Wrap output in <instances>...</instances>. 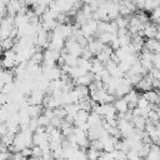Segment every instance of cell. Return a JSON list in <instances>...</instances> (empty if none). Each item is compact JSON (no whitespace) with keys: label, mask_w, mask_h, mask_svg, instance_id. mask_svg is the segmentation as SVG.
I'll return each instance as SVG.
<instances>
[{"label":"cell","mask_w":160,"mask_h":160,"mask_svg":"<svg viewBox=\"0 0 160 160\" xmlns=\"http://www.w3.org/2000/svg\"><path fill=\"white\" fill-rule=\"evenodd\" d=\"M74 82H75V86H78V85L89 86L91 82H94V74H91V72H88V74H85V75L80 76L79 79L74 80Z\"/></svg>","instance_id":"7"},{"label":"cell","mask_w":160,"mask_h":160,"mask_svg":"<svg viewBox=\"0 0 160 160\" xmlns=\"http://www.w3.org/2000/svg\"><path fill=\"white\" fill-rule=\"evenodd\" d=\"M100 80H101L104 84H109V82H110L111 75H110V72H109L106 69H104V70L100 72Z\"/></svg>","instance_id":"17"},{"label":"cell","mask_w":160,"mask_h":160,"mask_svg":"<svg viewBox=\"0 0 160 160\" xmlns=\"http://www.w3.org/2000/svg\"><path fill=\"white\" fill-rule=\"evenodd\" d=\"M112 105H114V108H115L118 114H126L129 111V104H128V101L124 98L116 99Z\"/></svg>","instance_id":"4"},{"label":"cell","mask_w":160,"mask_h":160,"mask_svg":"<svg viewBox=\"0 0 160 160\" xmlns=\"http://www.w3.org/2000/svg\"><path fill=\"white\" fill-rule=\"evenodd\" d=\"M134 4L136 6V10H140V11L145 10V1L144 0H136V1H134Z\"/></svg>","instance_id":"24"},{"label":"cell","mask_w":160,"mask_h":160,"mask_svg":"<svg viewBox=\"0 0 160 160\" xmlns=\"http://www.w3.org/2000/svg\"><path fill=\"white\" fill-rule=\"evenodd\" d=\"M30 61H31L34 65H42V62H44V52L36 51V52L31 56Z\"/></svg>","instance_id":"13"},{"label":"cell","mask_w":160,"mask_h":160,"mask_svg":"<svg viewBox=\"0 0 160 160\" xmlns=\"http://www.w3.org/2000/svg\"><path fill=\"white\" fill-rule=\"evenodd\" d=\"M134 128L136 130H140V131H145V128H146V119L144 116H132V120H131Z\"/></svg>","instance_id":"9"},{"label":"cell","mask_w":160,"mask_h":160,"mask_svg":"<svg viewBox=\"0 0 160 160\" xmlns=\"http://www.w3.org/2000/svg\"><path fill=\"white\" fill-rule=\"evenodd\" d=\"M14 45H15V40L11 39V38L0 40V48H1L2 50H5V51H10V50H12Z\"/></svg>","instance_id":"11"},{"label":"cell","mask_w":160,"mask_h":160,"mask_svg":"<svg viewBox=\"0 0 160 160\" xmlns=\"http://www.w3.org/2000/svg\"><path fill=\"white\" fill-rule=\"evenodd\" d=\"M54 115H55V118H59V119H65L66 118V110H65V108H58V109H55L54 110Z\"/></svg>","instance_id":"18"},{"label":"cell","mask_w":160,"mask_h":160,"mask_svg":"<svg viewBox=\"0 0 160 160\" xmlns=\"http://www.w3.org/2000/svg\"><path fill=\"white\" fill-rule=\"evenodd\" d=\"M136 89H138V90H141V91H144V92L152 90V78H151L149 74L145 75V76H142V79H141V80L139 81V84L136 85Z\"/></svg>","instance_id":"1"},{"label":"cell","mask_w":160,"mask_h":160,"mask_svg":"<svg viewBox=\"0 0 160 160\" xmlns=\"http://www.w3.org/2000/svg\"><path fill=\"white\" fill-rule=\"evenodd\" d=\"M111 154H112L114 160H128L126 154L122 152V151H120V150H115V151H112Z\"/></svg>","instance_id":"19"},{"label":"cell","mask_w":160,"mask_h":160,"mask_svg":"<svg viewBox=\"0 0 160 160\" xmlns=\"http://www.w3.org/2000/svg\"><path fill=\"white\" fill-rule=\"evenodd\" d=\"M38 128H39L38 118H31V119H30V122H29V130H30L31 132H35Z\"/></svg>","instance_id":"21"},{"label":"cell","mask_w":160,"mask_h":160,"mask_svg":"<svg viewBox=\"0 0 160 160\" xmlns=\"http://www.w3.org/2000/svg\"><path fill=\"white\" fill-rule=\"evenodd\" d=\"M89 148L90 149H94V150H96V151H104V144L100 141V140H92V141H90V145H89Z\"/></svg>","instance_id":"15"},{"label":"cell","mask_w":160,"mask_h":160,"mask_svg":"<svg viewBox=\"0 0 160 160\" xmlns=\"http://www.w3.org/2000/svg\"><path fill=\"white\" fill-rule=\"evenodd\" d=\"M41 156H42V150L39 146H32L31 148V158L36 159V160H40Z\"/></svg>","instance_id":"16"},{"label":"cell","mask_w":160,"mask_h":160,"mask_svg":"<svg viewBox=\"0 0 160 160\" xmlns=\"http://www.w3.org/2000/svg\"><path fill=\"white\" fill-rule=\"evenodd\" d=\"M9 160H12V159H11V158H10V159H9Z\"/></svg>","instance_id":"29"},{"label":"cell","mask_w":160,"mask_h":160,"mask_svg":"<svg viewBox=\"0 0 160 160\" xmlns=\"http://www.w3.org/2000/svg\"><path fill=\"white\" fill-rule=\"evenodd\" d=\"M150 19L154 20L155 22H156L158 20H160V6L151 11V14H150Z\"/></svg>","instance_id":"22"},{"label":"cell","mask_w":160,"mask_h":160,"mask_svg":"<svg viewBox=\"0 0 160 160\" xmlns=\"http://www.w3.org/2000/svg\"><path fill=\"white\" fill-rule=\"evenodd\" d=\"M124 99L128 101V104H129V109H135L136 106H138V101H139V99H140V95H139V92L136 91V90H130L125 96H124Z\"/></svg>","instance_id":"2"},{"label":"cell","mask_w":160,"mask_h":160,"mask_svg":"<svg viewBox=\"0 0 160 160\" xmlns=\"http://www.w3.org/2000/svg\"><path fill=\"white\" fill-rule=\"evenodd\" d=\"M122 4L131 11V12H134V11H136V6H135V4L132 2V1H122Z\"/></svg>","instance_id":"25"},{"label":"cell","mask_w":160,"mask_h":160,"mask_svg":"<svg viewBox=\"0 0 160 160\" xmlns=\"http://www.w3.org/2000/svg\"><path fill=\"white\" fill-rule=\"evenodd\" d=\"M20 152H21L22 158H28V159H30V156H31V148H25V149H22Z\"/></svg>","instance_id":"26"},{"label":"cell","mask_w":160,"mask_h":160,"mask_svg":"<svg viewBox=\"0 0 160 160\" xmlns=\"http://www.w3.org/2000/svg\"><path fill=\"white\" fill-rule=\"evenodd\" d=\"M101 122H102V118L96 114V112H90L89 115V119H88V124L90 128H96V126H101Z\"/></svg>","instance_id":"8"},{"label":"cell","mask_w":160,"mask_h":160,"mask_svg":"<svg viewBox=\"0 0 160 160\" xmlns=\"http://www.w3.org/2000/svg\"><path fill=\"white\" fill-rule=\"evenodd\" d=\"M158 32V25L156 24H146L144 26V30H142V36H145L146 39H155V35Z\"/></svg>","instance_id":"6"},{"label":"cell","mask_w":160,"mask_h":160,"mask_svg":"<svg viewBox=\"0 0 160 160\" xmlns=\"http://www.w3.org/2000/svg\"><path fill=\"white\" fill-rule=\"evenodd\" d=\"M146 160H160V146L152 144L150 152L148 154V156L145 158Z\"/></svg>","instance_id":"10"},{"label":"cell","mask_w":160,"mask_h":160,"mask_svg":"<svg viewBox=\"0 0 160 160\" xmlns=\"http://www.w3.org/2000/svg\"><path fill=\"white\" fill-rule=\"evenodd\" d=\"M101 152H102V151H101ZM101 152L89 148V149H88V151H86V156H88V160H99V158H100Z\"/></svg>","instance_id":"14"},{"label":"cell","mask_w":160,"mask_h":160,"mask_svg":"<svg viewBox=\"0 0 160 160\" xmlns=\"http://www.w3.org/2000/svg\"><path fill=\"white\" fill-rule=\"evenodd\" d=\"M38 122H39V126L46 128L48 125H50V119H48L44 114H41V115L38 118Z\"/></svg>","instance_id":"20"},{"label":"cell","mask_w":160,"mask_h":160,"mask_svg":"<svg viewBox=\"0 0 160 160\" xmlns=\"http://www.w3.org/2000/svg\"><path fill=\"white\" fill-rule=\"evenodd\" d=\"M58 160H65V159H62V158H60V159H58Z\"/></svg>","instance_id":"27"},{"label":"cell","mask_w":160,"mask_h":160,"mask_svg":"<svg viewBox=\"0 0 160 160\" xmlns=\"http://www.w3.org/2000/svg\"><path fill=\"white\" fill-rule=\"evenodd\" d=\"M145 96V99L150 102V105H154V106H159L160 105V95L156 90H150V91H146L142 94Z\"/></svg>","instance_id":"5"},{"label":"cell","mask_w":160,"mask_h":160,"mask_svg":"<svg viewBox=\"0 0 160 160\" xmlns=\"http://www.w3.org/2000/svg\"><path fill=\"white\" fill-rule=\"evenodd\" d=\"M152 64H154V68H155V69L160 70V54H154Z\"/></svg>","instance_id":"23"},{"label":"cell","mask_w":160,"mask_h":160,"mask_svg":"<svg viewBox=\"0 0 160 160\" xmlns=\"http://www.w3.org/2000/svg\"><path fill=\"white\" fill-rule=\"evenodd\" d=\"M89 40V44H88V49L90 50V52L92 54V55H95V56H98L101 51H102V49H104V44H101L99 40H94L92 38H90V39H88Z\"/></svg>","instance_id":"3"},{"label":"cell","mask_w":160,"mask_h":160,"mask_svg":"<svg viewBox=\"0 0 160 160\" xmlns=\"http://www.w3.org/2000/svg\"><path fill=\"white\" fill-rule=\"evenodd\" d=\"M14 139H15V134L9 131L6 135H4L1 138V145H4L5 148H9V146H11L14 144Z\"/></svg>","instance_id":"12"},{"label":"cell","mask_w":160,"mask_h":160,"mask_svg":"<svg viewBox=\"0 0 160 160\" xmlns=\"http://www.w3.org/2000/svg\"><path fill=\"white\" fill-rule=\"evenodd\" d=\"M30 160H36V159H32V158H31V159H30Z\"/></svg>","instance_id":"28"}]
</instances>
